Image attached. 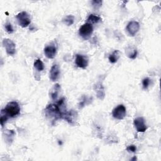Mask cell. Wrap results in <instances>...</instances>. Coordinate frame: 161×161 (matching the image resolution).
<instances>
[{"label":"cell","instance_id":"cell-9","mask_svg":"<svg viewBox=\"0 0 161 161\" xmlns=\"http://www.w3.org/2000/svg\"><path fill=\"white\" fill-rule=\"evenodd\" d=\"M140 29V24L136 21H130L126 26V30L131 36H135V35Z\"/></svg>","mask_w":161,"mask_h":161},{"label":"cell","instance_id":"cell-20","mask_svg":"<svg viewBox=\"0 0 161 161\" xmlns=\"http://www.w3.org/2000/svg\"><path fill=\"white\" fill-rule=\"evenodd\" d=\"M8 117L9 116L5 113L3 110H2L1 111V120H0V122H1V125L2 127L4 126V124L8 120Z\"/></svg>","mask_w":161,"mask_h":161},{"label":"cell","instance_id":"cell-6","mask_svg":"<svg viewBox=\"0 0 161 161\" xmlns=\"http://www.w3.org/2000/svg\"><path fill=\"white\" fill-rule=\"evenodd\" d=\"M3 45L6 49L7 54L13 56L16 52V46L15 43L8 38H5L3 40Z\"/></svg>","mask_w":161,"mask_h":161},{"label":"cell","instance_id":"cell-25","mask_svg":"<svg viewBox=\"0 0 161 161\" xmlns=\"http://www.w3.org/2000/svg\"><path fill=\"white\" fill-rule=\"evenodd\" d=\"M126 151L128 152H135L137 151V147L134 145H129L126 148Z\"/></svg>","mask_w":161,"mask_h":161},{"label":"cell","instance_id":"cell-22","mask_svg":"<svg viewBox=\"0 0 161 161\" xmlns=\"http://www.w3.org/2000/svg\"><path fill=\"white\" fill-rule=\"evenodd\" d=\"M91 3L94 9H99L101 6L102 1H96V0H94V1L91 2Z\"/></svg>","mask_w":161,"mask_h":161},{"label":"cell","instance_id":"cell-1","mask_svg":"<svg viewBox=\"0 0 161 161\" xmlns=\"http://www.w3.org/2000/svg\"><path fill=\"white\" fill-rule=\"evenodd\" d=\"M65 99L62 98L57 104H50L47 105L45 110V115L52 122H56L59 119H62L63 112L60 107L62 106ZM66 111V110H65Z\"/></svg>","mask_w":161,"mask_h":161},{"label":"cell","instance_id":"cell-4","mask_svg":"<svg viewBox=\"0 0 161 161\" xmlns=\"http://www.w3.org/2000/svg\"><path fill=\"white\" fill-rule=\"evenodd\" d=\"M16 20L18 21V23L20 26L23 28L27 27L31 22L30 18L29 15L25 12H22L21 13H19L16 16Z\"/></svg>","mask_w":161,"mask_h":161},{"label":"cell","instance_id":"cell-11","mask_svg":"<svg viewBox=\"0 0 161 161\" xmlns=\"http://www.w3.org/2000/svg\"><path fill=\"white\" fill-rule=\"evenodd\" d=\"M60 76V69L59 67L57 64H54L52 66L50 69V73H49V77L52 81H56L59 79Z\"/></svg>","mask_w":161,"mask_h":161},{"label":"cell","instance_id":"cell-18","mask_svg":"<svg viewBox=\"0 0 161 161\" xmlns=\"http://www.w3.org/2000/svg\"><path fill=\"white\" fill-rule=\"evenodd\" d=\"M34 66V68L38 71H42L44 69V64L40 59H38L35 60Z\"/></svg>","mask_w":161,"mask_h":161},{"label":"cell","instance_id":"cell-21","mask_svg":"<svg viewBox=\"0 0 161 161\" xmlns=\"http://www.w3.org/2000/svg\"><path fill=\"white\" fill-rule=\"evenodd\" d=\"M5 28H6V31L8 32V33L9 34H13V31H14V30L12 27V24H11L9 22H7L6 24H5Z\"/></svg>","mask_w":161,"mask_h":161},{"label":"cell","instance_id":"cell-3","mask_svg":"<svg viewBox=\"0 0 161 161\" xmlns=\"http://www.w3.org/2000/svg\"><path fill=\"white\" fill-rule=\"evenodd\" d=\"M93 32V27L91 24L86 23L82 25L79 30V34L81 37L84 39L89 38Z\"/></svg>","mask_w":161,"mask_h":161},{"label":"cell","instance_id":"cell-10","mask_svg":"<svg viewBox=\"0 0 161 161\" xmlns=\"http://www.w3.org/2000/svg\"><path fill=\"white\" fill-rule=\"evenodd\" d=\"M77 113L74 110H71L69 112L64 111L62 114V119L66 120L70 124H73L76 120Z\"/></svg>","mask_w":161,"mask_h":161},{"label":"cell","instance_id":"cell-13","mask_svg":"<svg viewBox=\"0 0 161 161\" xmlns=\"http://www.w3.org/2000/svg\"><path fill=\"white\" fill-rule=\"evenodd\" d=\"M96 86V89H95V91L96 92V94H97V96L98 98L103 100L104 97V87L103 86V85L101 83H98L97 84L95 85Z\"/></svg>","mask_w":161,"mask_h":161},{"label":"cell","instance_id":"cell-5","mask_svg":"<svg viewBox=\"0 0 161 161\" xmlns=\"http://www.w3.org/2000/svg\"><path fill=\"white\" fill-rule=\"evenodd\" d=\"M126 110L124 105L120 104L113 110L112 115L117 120H123L126 116Z\"/></svg>","mask_w":161,"mask_h":161},{"label":"cell","instance_id":"cell-8","mask_svg":"<svg viewBox=\"0 0 161 161\" xmlns=\"http://www.w3.org/2000/svg\"><path fill=\"white\" fill-rule=\"evenodd\" d=\"M76 66L81 69H86L88 66V58L83 55L77 54L75 60Z\"/></svg>","mask_w":161,"mask_h":161},{"label":"cell","instance_id":"cell-19","mask_svg":"<svg viewBox=\"0 0 161 161\" xmlns=\"http://www.w3.org/2000/svg\"><path fill=\"white\" fill-rule=\"evenodd\" d=\"M62 21L64 24H66L68 26H71L74 22V17L72 15H68L64 18Z\"/></svg>","mask_w":161,"mask_h":161},{"label":"cell","instance_id":"cell-14","mask_svg":"<svg viewBox=\"0 0 161 161\" xmlns=\"http://www.w3.org/2000/svg\"><path fill=\"white\" fill-rule=\"evenodd\" d=\"M60 90V86L59 84H56V85H54V86H53V88H52L50 92L51 98L53 100H56L57 99Z\"/></svg>","mask_w":161,"mask_h":161},{"label":"cell","instance_id":"cell-17","mask_svg":"<svg viewBox=\"0 0 161 161\" xmlns=\"http://www.w3.org/2000/svg\"><path fill=\"white\" fill-rule=\"evenodd\" d=\"M87 21L91 24H97V23L100 22V21H101V18L98 16H96L95 15L91 14L88 16Z\"/></svg>","mask_w":161,"mask_h":161},{"label":"cell","instance_id":"cell-12","mask_svg":"<svg viewBox=\"0 0 161 161\" xmlns=\"http://www.w3.org/2000/svg\"><path fill=\"white\" fill-rule=\"evenodd\" d=\"M44 53L48 59H53L56 57L57 53V49L56 48V47L53 46H47L44 49Z\"/></svg>","mask_w":161,"mask_h":161},{"label":"cell","instance_id":"cell-7","mask_svg":"<svg viewBox=\"0 0 161 161\" xmlns=\"http://www.w3.org/2000/svg\"><path fill=\"white\" fill-rule=\"evenodd\" d=\"M134 125L138 132H145L147 129L145 120L142 117H138L135 119L134 121Z\"/></svg>","mask_w":161,"mask_h":161},{"label":"cell","instance_id":"cell-16","mask_svg":"<svg viewBox=\"0 0 161 161\" xmlns=\"http://www.w3.org/2000/svg\"><path fill=\"white\" fill-rule=\"evenodd\" d=\"M120 57V55H119V50H115L112 54L110 55L109 57H108V59H109V61L112 63V64H114V63H116L118 60H119Z\"/></svg>","mask_w":161,"mask_h":161},{"label":"cell","instance_id":"cell-2","mask_svg":"<svg viewBox=\"0 0 161 161\" xmlns=\"http://www.w3.org/2000/svg\"><path fill=\"white\" fill-rule=\"evenodd\" d=\"M3 111L9 117H15V116L19 115L20 112V108L17 102L12 101L6 104Z\"/></svg>","mask_w":161,"mask_h":161},{"label":"cell","instance_id":"cell-15","mask_svg":"<svg viewBox=\"0 0 161 161\" xmlns=\"http://www.w3.org/2000/svg\"><path fill=\"white\" fill-rule=\"evenodd\" d=\"M126 54L127 56L129 57L131 59H135L137 57V50L135 49H133V48H130V47H128L126 49Z\"/></svg>","mask_w":161,"mask_h":161},{"label":"cell","instance_id":"cell-24","mask_svg":"<svg viewBox=\"0 0 161 161\" xmlns=\"http://www.w3.org/2000/svg\"><path fill=\"white\" fill-rule=\"evenodd\" d=\"M88 101V98L87 97H85V96H84V97L82 98V100L79 102V108H82L84 106H85V105L86 104V102Z\"/></svg>","mask_w":161,"mask_h":161},{"label":"cell","instance_id":"cell-23","mask_svg":"<svg viewBox=\"0 0 161 161\" xmlns=\"http://www.w3.org/2000/svg\"><path fill=\"white\" fill-rule=\"evenodd\" d=\"M150 82H151V80H150L149 78H147L143 79L142 81V85H143V88L144 90H146L148 88V86L150 84Z\"/></svg>","mask_w":161,"mask_h":161}]
</instances>
